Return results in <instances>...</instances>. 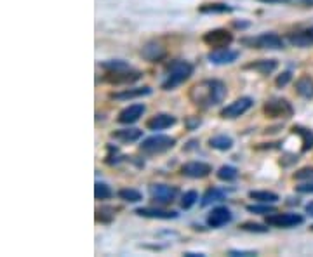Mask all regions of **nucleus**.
Listing matches in <instances>:
<instances>
[{"instance_id":"14","label":"nucleus","mask_w":313,"mask_h":257,"mask_svg":"<svg viewBox=\"0 0 313 257\" xmlns=\"http://www.w3.org/2000/svg\"><path fill=\"white\" fill-rule=\"evenodd\" d=\"M231 219H233V216H231L230 209H226V207H216L207 216V224L210 228H221L224 224L231 223Z\"/></svg>"},{"instance_id":"24","label":"nucleus","mask_w":313,"mask_h":257,"mask_svg":"<svg viewBox=\"0 0 313 257\" xmlns=\"http://www.w3.org/2000/svg\"><path fill=\"white\" fill-rule=\"evenodd\" d=\"M233 7H230L228 3H204V5L199 7V12L202 14H224V12H231Z\"/></svg>"},{"instance_id":"35","label":"nucleus","mask_w":313,"mask_h":257,"mask_svg":"<svg viewBox=\"0 0 313 257\" xmlns=\"http://www.w3.org/2000/svg\"><path fill=\"white\" fill-rule=\"evenodd\" d=\"M294 179L298 181H313V167H303L294 174Z\"/></svg>"},{"instance_id":"40","label":"nucleus","mask_w":313,"mask_h":257,"mask_svg":"<svg viewBox=\"0 0 313 257\" xmlns=\"http://www.w3.org/2000/svg\"><path fill=\"white\" fill-rule=\"evenodd\" d=\"M305 210H307V214H308V216H312V217H313V202H310V203H308V205L305 207Z\"/></svg>"},{"instance_id":"4","label":"nucleus","mask_w":313,"mask_h":257,"mask_svg":"<svg viewBox=\"0 0 313 257\" xmlns=\"http://www.w3.org/2000/svg\"><path fill=\"white\" fill-rule=\"evenodd\" d=\"M263 113L268 118H282V120H286V118H291L294 115V108L284 97H273V99L265 103Z\"/></svg>"},{"instance_id":"27","label":"nucleus","mask_w":313,"mask_h":257,"mask_svg":"<svg viewBox=\"0 0 313 257\" xmlns=\"http://www.w3.org/2000/svg\"><path fill=\"white\" fill-rule=\"evenodd\" d=\"M293 132L298 134V136L301 137V141H303V148H301V150H303V151L312 150V148H313V132H312V130L303 129V127H300V125H294Z\"/></svg>"},{"instance_id":"29","label":"nucleus","mask_w":313,"mask_h":257,"mask_svg":"<svg viewBox=\"0 0 313 257\" xmlns=\"http://www.w3.org/2000/svg\"><path fill=\"white\" fill-rule=\"evenodd\" d=\"M118 198L124 200V202H129V203H138L143 200V193L134 188H124L118 191Z\"/></svg>"},{"instance_id":"25","label":"nucleus","mask_w":313,"mask_h":257,"mask_svg":"<svg viewBox=\"0 0 313 257\" xmlns=\"http://www.w3.org/2000/svg\"><path fill=\"white\" fill-rule=\"evenodd\" d=\"M209 146L214 148V150L219 151H226L233 146V139L230 136H224V134H219V136H214L209 139Z\"/></svg>"},{"instance_id":"41","label":"nucleus","mask_w":313,"mask_h":257,"mask_svg":"<svg viewBox=\"0 0 313 257\" xmlns=\"http://www.w3.org/2000/svg\"><path fill=\"white\" fill-rule=\"evenodd\" d=\"M185 256L186 257H204V254H200V252H199V254H193V252H186Z\"/></svg>"},{"instance_id":"33","label":"nucleus","mask_w":313,"mask_h":257,"mask_svg":"<svg viewBox=\"0 0 313 257\" xmlns=\"http://www.w3.org/2000/svg\"><path fill=\"white\" fill-rule=\"evenodd\" d=\"M199 202V193L197 191H186L185 195L181 196V207L185 210H188V209H192L193 205H195V203Z\"/></svg>"},{"instance_id":"16","label":"nucleus","mask_w":313,"mask_h":257,"mask_svg":"<svg viewBox=\"0 0 313 257\" xmlns=\"http://www.w3.org/2000/svg\"><path fill=\"white\" fill-rule=\"evenodd\" d=\"M136 214L141 217H150V219H176L178 217V212L174 210L155 209V207H139L136 209Z\"/></svg>"},{"instance_id":"1","label":"nucleus","mask_w":313,"mask_h":257,"mask_svg":"<svg viewBox=\"0 0 313 257\" xmlns=\"http://www.w3.org/2000/svg\"><path fill=\"white\" fill-rule=\"evenodd\" d=\"M228 90L221 80H202L190 89L188 97L199 108H212L224 101Z\"/></svg>"},{"instance_id":"17","label":"nucleus","mask_w":313,"mask_h":257,"mask_svg":"<svg viewBox=\"0 0 313 257\" xmlns=\"http://www.w3.org/2000/svg\"><path fill=\"white\" fill-rule=\"evenodd\" d=\"M176 124V117L169 113H157L150 120H146V129L148 130H164Z\"/></svg>"},{"instance_id":"26","label":"nucleus","mask_w":313,"mask_h":257,"mask_svg":"<svg viewBox=\"0 0 313 257\" xmlns=\"http://www.w3.org/2000/svg\"><path fill=\"white\" fill-rule=\"evenodd\" d=\"M249 198L256 200L259 203H277L279 202V195L273 191H251L249 193Z\"/></svg>"},{"instance_id":"37","label":"nucleus","mask_w":313,"mask_h":257,"mask_svg":"<svg viewBox=\"0 0 313 257\" xmlns=\"http://www.w3.org/2000/svg\"><path fill=\"white\" fill-rule=\"evenodd\" d=\"M291 79H293V75H291V72H284V73H280V75L277 77V80H275V86L279 87V89H282V87H286L287 84L291 82Z\"/></svg>"},{"instance_id":"23","label":"nucleus","mask_w":313,"mask_h":257,"mask_svg":"<svg viewBox=\"0 0 313 257\" xmlns=\"http://www.w3.org/2000/svg\"><path fill=\"white\" fill-rule=\"evenodd\" d=\"M224 196H226V191H223V189H219V188H209L206 193H204L202 202H200V205H202V207L212 205V203H216V202H221V200H224Z\"/></svg>"},{"instance_id":"34","label":"nucleus","mask_w":313,"mask_h":257,"mask_svg":"<svg viewBox=\"0 0 313 257\" xmlns=\"http://www.w3.org/2000/svg\"><path fill=\"white\" fill-rule=\"evenodd\" d=\"M101 68H103L104 72H110V70L129 68V65L125 61H120V59H117V61H104V63H101Z\"/></svg>"},{"instance_id":"21","label":"nucleus","mask_w":313,"mask_h":257,"mask_svg":"<svg viewBox=\"0 0 313 257\" xmlns=\"http://www.w3.org/2000/svg\"><path fill=\"white\" fill-rule=\"evenodd\" d=\"M277 68H279V63H277L275 59H259V61L249 63V65L244 66V70H254L259 75H270V73H273Z\"/></svg>"},{"instance_id":"3","label":"nucleus","mask_w":313,"mask_h":257,"mask_svg":"<svg viewBox=\"0 0 313 257\" xmlns=\"http://www.w3.org/2000/svg\"><path fill=\"white\" fill-rule=\"evenodd\" d=\"M176 146V139L171 136H164V134H155V136L146 137L141 143L139 150L146 155H160L165 151L172 150Z\"/></svg>"},{"instance_id":"8","label":"nucleus","mask_w":313,"mask_h":257,"mask_svg":"<svg viewBox=\"0 0 313 257\" xmlns=\"http://www.w3.org/2000/svg\"><path fill=\"white\" fill-rule=\"evenodd\" d=\"M305 217L300 216V214L294 212H286V214H268L266 216V224L273 228H294L303 224Z\"/></svg>"},{"instance_id":"15","label":"nucleus","mask_w":313,"mask_h":257,"mask_svg":"<svg viewBox=\"0 0 313 257\" xmlns=\"http://www.w3.org/2000/svg\"><path fill=\"white\" fill-rule=\"evenodd\" d=\"M238 58V52L237 51H231V49H212L207 56L212 65H230V63L237 61Z\"/></svg>"},{"instance_id":"42","label":"nucleus","mask_w":313,"mask_h":257,"mask_svg":"<svg viewBox=\"0 0 313 257\" xmlns=\"http://www.w3.org/2000/svg\"><path fill=\"white\" fill-rule=\"evenodd\" d=\"M310 230H312V231H313V226H312V228H310Z\"/></svg>"},{"instance_id":"19","label":"nucleus","mask_w":313,"mask_h":257,"mask_svg":"<svg viewBox=\"0 0 313 257\" xmlns=\"http://www.w3.org/2000/svg\"><path fill=\"white\" fill-rule=\"evenodd\" d=\"M152 94V89L150 87H134V89H124L120 92H111L110 97L117 101H127V99H136V97H143Z\"/></svg>"},{"instance_id":"10","label":"nucleus","mask_w":313,"mask_h":257,"mask_svg":"<svg viewBox=\"0 0 313 257\" xmlns=\"http://www.w3.org/2000/svg\"><path fill=\"white\" fill-rule=\"evenodd\" d=\"M150 195L157 203L165 205V203H171L178 196V188L171 184H153L150 186Z\"/></svg>"},{"instance_id":"7","label":"nucleus","mask_w":313,"mask_h":257,"mask_svg":"<svg viewBox=\"0 0 313 257\" xmlns=\"http://www.w3.org/2000/svg\"><path fill=\"white\" fill-rule=\"evenodd\" d=\"M202 42L210 49H226L233 42V35L224 28H217V30H210L204 33Z\"/></svg>"},{"instance_id":"18","label":"nucleus","mask_w":313,"mask_h":257,"mask_svg":"<svg viewBox=\"0 0 313 257\" xmlns=\"http://www.w3.org/2000/svg\"><path fill=\"white\" fill-rule=\"evenodd\" d=\"M165 49L162 47L160 44H157V42H148V44L145 45V47L141 49V56L146 59V61L150 63H157V61H162V59L165 58Z\"/></svg>"},{"instance_id":"38","label":"nucleus","mask_w":313,"mask_h":257,"mask_svg":"<svg viewBox=\"0 0 313 257\" xmlns=\"http://www.w3.org/2000/svg\"><path fill=\"white\" fill-rule=\"evenodd\" d=\"M228 256H231V257H249V256H256V252H252V251H230L228 252Z\"/></svg>"},{"instance_id":"13","label":"nucleus","mask_w":313,"mask_h":257,"mask_svg":"<svg viewBox=\"0 0 313 257\" xmlns=\"http://www.w3.org/2000/svg\"><path fill=\"white\" fill-rule=\"evenodd\" d=\"M146 111L145 104L141 103H136V104H131V106L124 108V110L118 113V118L117 120L120 122V124H125V125H131L134 124V122H138L139 118L143 117V113Z\"/></svg>"},{"instance_id":"30","label":"nucleus","mask_w":313,"mask_h":257,"mask_svg":"<svg viewBox=\"0 0 313 257\" xmlns=\"http://www.w3.org/2000/svg\"><path fill=\"white\" fill-rule=\"evenodd\" d=\"M94 196H96V200H108L113 196V191H111V188L106 184V182H96V186H94Z\"/></svg>"},{"instance_id":"12","label":"nucleus","mask_w":313,"mask_h":257,"mask_svg":"<svg viewBox=\"0 0 313 257\" xmlns=\"http://www.w3.org/2000/svg\"><path fill=\"white\" fill-rule=\"evenodd\" d=\"M287 40H289V44L294 45V47H301V49L312 47L313 45V26L291 31V33L287 35Z\"/></svg>"},{"instance_id":"6","label":"nucleus","mask_w":313,"mask_h":257,"mask_svg":"<svg viewBox=\"0 0 313 257\" xmlns=\"http://www.w3.org/2000/svg\"><path fill=\"white\" fill-rule=\"evenodd\" d=\"M244 44L251 45V47H256V49H268V51H279V49H284L282 37H279V35L273 33V31L261 33L256 38H245Z\"/></svg>"},{"instance_id":"22","label":"nucleus","mask_w":313,"mask_h":257,"mask_svg":"<svg viewBox=\"0 0 313 257\" xmlns=\"http://www.w3.org/2000/svg\"><path fill=\"white\" fill-rule=\"evenodd\" d=\"M296 92L305 99H312L313 97V80L308 75H303L298 79L296 82Z\"/></svg>"},{"instance_id":"11","label":"nucleus","mask_w":313,"mask_h":257,"mask_svg":"<svg viewBox=\"0 0 313 257\" xmlns=\"http://www.w3.org/2000/svg\"><path fill=\"white\" fill-rule=\"evenodd\" d=\"M212 172V167L206 162H188L181 167V174L190 179H204Z\"/></svg>"},{"instance_id":"36","label":"nucleus","mask_w":313,"mask_h":257,"mask_svg":"<svg viewBox=\"0 0 313 257\" xmlns=\"http://www.w3.org/2000/svg\"><path fill=\"white\" fill-rule=\"evenodd\" d=\"M240 230L252 231V233H266V231H268V228H265L263 224H258V223H244L240 226Z\"/></svg>"},{"instance_id":"2","label":"nucleus","mask_w":313,"mask_h":257,"mask_svg":"<svg viewBox=\"0 0 313 257\" xmlns=\"http://www.w3.org/2000/svg\"><path fill=\"white\" fill-rule=\"evenodd\" d=\"M193 73V65L183 59H176L171 65L165 68V77L162 80V89L164 90H174L176 87H179L181 84H185L186 80L192 77Z\"/></svg>"},{"instance_id":"28","label":"nucleus","mask_w":313,"mask_h":257,"mask_svg":"<svg viewBox=\"0 0 313 257\" xmlns=\"http://www.w3.org/2000/svg\"><path fill=\"white\" fill-rule=\"evenodd\" d=\"M216 175H217V179H219V181L231 182V181H235V179L238 177V171L235 167H231V165H223V167L217 169Z\"/></svg>"},{"instance_id":"9","label":"nucleus","mask_w":313,"mask_h":257,"mask_svg":"<svg viewBox=\"0 0 313 257\" xmlns=\"http://www.w3.org/2000/svg\"><path fill=\"white\" fill-rule=\"evenodd\" d=\"M252 106H254V99H252V97L244 96V97L235 99L233 103H230L226 108H223L219 115L223 118H238V117H242L244 113H247Z\"/></svg>"},{"instance_id":"20","label":"nucleus","mask_w":313,"mask_h":257,"mask_svg":"<svg viewBox=\"0 0 313 257\" xmlns=\"http://www.w3.org/2000/svg\"><path fill=\"white\" fill-rule=\"evenodd\" d=\"M143 136V130L141 129H136V127H127V129H118L115 132H111V137L118 143H136L139 141Z\"/></svg>"},{"instance_id":"5","label":"nucleus","mask_w":313,"mask_h":257,"mask_svg":"<svg viewBox=\"0 0 313 257\" xmlns=\"http://www.w3.org/2000/svg\"><path fill=\"white\" fill-rule=\"evenodd\" d=\"M141 79V72L138 70L129 68H120V70H110L106 75L103 77V82L110 84V86H129V84L136 82Z\"/></svg>"},{"instance_id":"31","label":"nucleus","mask_w":313,"mask_h":257,"mask_svg":"<svg viewBox=\"0 0 313 257\" xmlns=\"http://www.w3.org/2000/svg\"><path fill=\"white\" fill-rule=\"evenodd\" d=\"M263 3H284L293 7H313V0H259Z\"/></svg>"},{"instance_id":"39","label":"nucleus","mask_w":313,"mask_h":257,"mask_svg":"<svg viewBox=\"0 0 313 257\" xmlns=\"http://www.w3.org/2000/svg\"><path fill=\"white\" fill-rule=\"evenodd\" d=\"M296 189L300 193H313V181H308V182H305V184L296 186Z\"/></svg>"},{"instance_id":"32","label":"nucleus","mask_w":313,"mask_h":257,"mask_svg":"<svg viewBox=\"0 0 313 257\" xmlns=\"http://www.w3.org/2000/svg\"><path fill=\"white\" fill-rule=\"evenodd\" d=\"M247 212L259 214V216H268V214L275 212L273 203H263V205H247Z\"/></svg>"}]
</instances>
